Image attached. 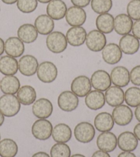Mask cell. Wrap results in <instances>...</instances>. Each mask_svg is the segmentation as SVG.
<instances>
[{"instance_id": "6da1fadb", "label": "cell", "mask_w": 140, "mask_h": 157, "mask_svg": "<svg viewBox=\"0 0 140 157\" xmlns=\"http://www.w3.org/2000/svg\"><path fill=\"white\" fill-rule=\"evenodd\" d=\"M20 109L21 103L15 94H4L0 97V112L4 117H15Z\"/></svg>"}, {"instance_id": "7a4b0ae2", "label": "cell", "mask_w": 140, "mask_h": 157, "mask_svg": "<svg viewBox=\"0 0 140 157\" xmlns=\"http://www.w3.org/2000/svg\"><path fill=\"white\" fill-rule=\"evenodd\" d=\"M46 46L50 52L54 54L63 52L68 48L66 36L59 31H53L47 36Z\"/></svg>"}, {"instance_id": "3957f363", "label": "cell", "mask_w": 140, "mask_h": 157, "mask_svg": "<svg viewBox=\"0 0 140 157\" xmlns=\"http://www.w3.org/2000/svg\"><path fill=\"white\" fill-rule=\"evenodd\" d=\"M53 126L50 121L44 119L36 120L32 126V134L39 141H46L52 136Z\"/></svg>"}, {"instance_id": "277c9868", "label": "cell", "mask_w": 140, "mask_h": 157, "mask_svg": "<svg viewBox=\"0 0 140 157\" xmlns=\"http://www.w3.org/2000/svg\"><path fill=\"white\" fill-rule=\"evenodd\" d=\"M36 75L41 82L50 83L54 82L57 78L58 69L51 61H43L39 64Z\"/></svg>"}, {"instance_id": "5b68a950", "label": "cell", "mask_w": 140, "mask_h": 157, "mask_svg": "<svg viewBox=\"0 0 140 157\" xmlns=\"http://www.w3.org/2000/svg\"><path fill=\"white\" fill-rule=\"evenodd\" d=\"M74 136L78 142L88 144L94 139L96 130L94 125L88 122L78 123L74 128Z\"/></svg>"}, {"instance_id": "8992f818", "label": "cell", "mask_w": 140, "mask_h": 157, "mask_svg": "<svg viewBox=\"0 0 140 157\" xmlns=\"http://www.w3.org/2000/svg\"><path fill=\"white\" fill-rule=\"evenodd\" d=\"M85 44L87 48L92 52L102 51L106 45V36L98 30H92L87 35Z\"/></svg>"}, {"instance_id": "52a82bcc", "label": "cell", "mask_w": 140, "mask_h": 157, "mask_svg": "<svg viewBox=\"0 0 140 157\" xmlns=\"http://www.w3.org/2000/svg\"><path fill=\"white\" fill-rule=\"evenodd\" d=\"M58 105L61 110L69 113L75 110L79 104V99L74 92L65 90L61 92L58 97Z\"/></svg>"}, {"instance_id": "ba28073f", "label": "cell", "mask_w": 140, "mask_h": 157, "mask_svg": "<svg viewBox=\"0 0 140 157\" xmlns=\"http://www.w3.org/2000/svg\"><path fill=\"white\" fill-rule=\"evenodd\" d=\"M39 66L37 59L31 55H24L18 61L19 71L21 75L26 77L35 75Z\"/></svg>"}, {"instance_id": "9c48e42d", "label": "cell", "mask_w": 140, "mask_h": 157, "mask_svg": "<svg viewBox=\"0 0 140 157\" xmlns=\"http://www.w3.org/2000/svg\"><path fill=\"white\" fill-rule=\"evenodd\" d=\"M112 117L117 125L125 126L132 121L133 113L129 106L122 104L115 107L112 112Z\"/></svg>"}, {"instance_id": "30bf717a", "label": "cell", "mask_w": 140, "mask_h": 157, "mask_svg": "<svg viewBox=\"0 0 140 157\" xmlns=\"http://www.w3.org/2000/svg\"><path fill=\"white\" fill-rule=\"evenodd\" d=\"M90 78L85 75H80L74 78L71 83V91L79 97H85L91 91Z\"/></svg>"}, {"instance_id": "8fae6325", "label": "cell", "mask_w": 140, "mask_h": 157, "mask_svg": "<svg viewBox=\"0 0 140 157\" xmlns=\"http://www.w3.org/2000/svg\"><path fill=\"white\" fill-rule=\"evenodd\" d=\"M65 17L70 26H82L87 20V13L83 8L73 6L67 10Z\"/></svg>"}, {"instance_id": "7c38bea8", "label": "cell", "mask_w": 140, "mask_h": 157, "mask_svg": "<svg viewBox=\"0 0 140 157\" xmlns=\"http://www.w3.org/2000/svg\"><path fill=\"white\" fill-rule=\"evenodd\" d=\"M91 83L93 88L101 92L106 91L111 86V77L107 72L103 70H98L92 74Z\"/></svg>"}, {"instance_id": "4fadbf2b", "label": "cell", "mask_w": 140, "mask_h": 157, "mask_svg": "<svg viewBox=\"0 0 140 157\" xmlns=\"http://www.w3.org/2000/svg\"><path fill=\"white\" fill-rule=\"evenodd\" d=\"M32 111L34 115L38 119H47L53 113V105L49 99L41 98L33 103Z\"/></svg>"}, {"instance_id": "5bb4252c", "label": "cell", "mask_w": 140, "mask_h": 157, "mask_svg": "<svg viewBox=\"0 0 140 157\" xmlns=\"http://www.w3.org/2000/svg\"><path fill=\"white\" fill-rule=\"evenodd\" d=\"M102 57L105 63L109 65H115L122 59V52L118 45L110 43L106 44L102 50Z\"/></svg>"}, {"instance_id": "9a60e30c", "label": "cell", "mask_w": 140, "mask_h": 157, "mask_svg": "<svg viewBox=\"0 0 140 157\" xmlns=\"http://www.w3.org/2000/svg\"><path fill=\"white\" fill-rule=\"evenodd\" d=\"M117 146L123 152H133L138 145V140L133 132H123L117 139Z\"/></svg>"}, {"instance_id": "2e32d148", "label": "cell", "mask_w": 140, "mask_h": 157, "mask_svg": "<svg viewBox=\"0 0 140 157\" xmlns=\"http://www.w3.org/2000/svg\"><path fill=\"white\" fill-rule=\"evenodd\" d=\"M96 144L100 150L111 152L116 150L117 145V137L111 132H102L98 136Z\"/></svg>"}, {"instance_id": "e0dca14e", "label": "cell", "mask_w": 140, "mask_h": 157, "mask_svg": "<svg viewBox=\"0 0 140 157\" xmlns=\"http://www.w3.org/2000/svg\"><path fill=\"white\" fill-rule=\"evenodd\" d=\"M111 83L114 86L124 88L130 82V72L124 66H116L112 69L110 74Z\"/></svg>"}, {"instance_id": "ac0fdd59", "label": "cell", "mask_w": 140, "mask_h": 157, "mask_svg": "<svg viewBox=\"0 0 140 157\" xmlns=\"http://www.w3.org/2000/svg\"><path fill=\"white\" fill-rule=\"evenodd\" d=\"M86 30L82 26L71 27L66 33V39L70 46L78 47L85 43L87 38Z\"/></svg>"}, {"instance_id": "d6986e66", "label": "cell", "mask_w": 140, "mask_h": 157, "mask_svg": "<svg viewBox=\"0 0 140 157\" xmlns=\"http://www.w3.org/2000/svg\"><path fill=\"white\" fill-rule=\"evenodd\" d=\"M4 50L8 56L14 58L20 57L25 51L24 43L18 37H10L5 41Z\"/></svg>"}, {"instance_id": "ffe728a7", "label": "cell", "mask_w": 140, "mask_h": 157, "mask_svg": "<svg viewBox=\"0 0 140 157\" xmlns=\"http://www.w3.org/2000/svg\"><path fill=\"white\" fill-rule=\"evenodd\" d=\"M133 19L127 14L121 13L114 18V30L117 35L124 36L132 31Z\"/></svg>"}, {"instance_id": "44dd1931", "label": "cell", "mask_w": 140, "mask_h": 157, "mask_svg": "<svg viewBox=\"0 0 140 157\" xmlns=\"http://www.w3.org/2000/svg\"><path fill=\"white\" fill-rule=\"evenodd\" d=\"M118 46L122 53L128 55H133L139 51L140 43L139 39L135 36L128 34L120 38Z\"/></svg>"}, {"instance_id": "7402d4cb", "label": "cell", "mask_w": 140, "mask_h": 157, "mask_svg": "<svg viewBox=\"0 0 140 157\" xmlns=\"http://www.w3.org/2000/svg\"><path fill=\"white\" fill-rule=\"evenodd\" d=\"M68 8L63 0H52L46 7L47 15L53 20H61L65 17Z\"/></svg>"}, {"instance_id": "603a6c76", "label": "cell", "mask_w": 140, "mask_h": 157, "mask_svg": "<svg viewBox=\"0 0 140 157\" xmlns=\"http://www.w3.org/2000/svg\"><path fill=\"white\" fill-rule=\"evenodd\" d=\"M105 100L109 105L116 107L124 101V92L122 88L116 86H111L105 91Z\"/></svg>"}, {"instance_id": "cb8c5ba5", "label": "cell", "mask_w": 140, "mask_h": 157, "mask_svg": "<svg viewBox=\"0 0 140 157\" xmlns=\"http://www.w3.org/2000/svg\"><path fill=\"white\" fill-rule=\"evenodd\" d=\"M85 101L87 107L90 110H100L105 105L106 100L105 94L101 91L94 90L87 94Z\"/></svg>"}, {"instance_id": "d4e9b609", "label": "cell", "mask_w": 140, "mask_h": 157, "mask_svg": "<svg viewBox=\"0 0 140 157\" xmlns=\"http://www.w3.org/2000/svg\"><path fill=\"white\" fill-rule=\"evenodd\" d=\"M54 20L47 15H40L35 19V25L39 34L48 35L54 29Z\"/></svg>"}, {"instance_id": "484cf974", "label": "cell", "mask_w": 140, "mask_h": 157, "mask_svg": "<svg viewBox=\"0 0 140 157\" xmlns=\"http://www.w3.org/2000/svg\"><path fill=\"white\" fill-rule=\"evenodd\" d=\"M39 33L35 26L31 24H24L17 30L18 37L25 44H32L38 38Z\"/></svg>"}, {"instance_id": "4316f807", "label": "cell", "mask_w": 140, "mask_h": 157, "mask_svg": "<svg viewBox=\"0 0 140 157\" xmlns=\"http://www.w3.org/2000/svg\"><path fill=\"white\" fill-rule=\"evenodd\" d=\"M114 123L111 114L106 112L98 114L94 119L95 128L101 132H110L114 127Z\"/></svg>"}, {"instance_id": "83f0119b", "label": "cell", "mask_w": 140, "mask_h": 157, "mask_svg": "<svg viewBox=\"0 0 140 157\" xmlns=\"http://www.w3.org/2000/svg\"><path fill=\"white\" fill-rule=\"evenodd\" d=\"M72 132L69 126L65 123H59L53 128L52 136L54 141L61 144H66L72 139Z\"/></svg>"}, {"instance_id": "f1b7e54d", "label": "cell", "mask_w": 140, "mask_h": 157, "mask_svg": "<svg viewBox=\"0 0 140 157\" xmlns=\"http://www.w3.org/2000/svg\"><path fill=\"white\" fill-rule=\"evenodd\" d=\"M20 88V81L14 75L4 77L0 82V89L4 94H15Z\"/></svg>"}, {"instance_id": "f546056e", "label": "cell", "mask_w": 140, "mask_h": 157, "mask_svg": "<svg viewBox=\"0 0 140 157\" xmlns=\"http://www.w3.org/2000/svg\"><path fill=\"white\" fill-rule=\"evenodd\" d=\"M96 26L104 34H110L114 30V17L111 14L104 13L99 15L96 19Z\"/></svg>"}, {"instance_id": "4dcf8cb0", "label": "cell", "mask_w": 140, "mask_h": 157, "mask_svg": "<svg viewBox=\"0 0 140 157\" xmlns=\"http://www.w3.org/2000/svg\"><path fill=\"white\" fill-rule=\"evenodd\" d=\"M19 70L16 58L6 55L0 58V72L5 76L15 75Z\"/></svg>"}, {"instance_id": "1f68e13d", "label": "cell", "mask_w": 140, "mask_h": 157, "mask_svg": "<svg viewBox=\"0 0 140 157\" xmlns=\"http://www.w3.org/2000/svg\"><path fill=\"white\" fill-rule=\"evenodd\" d=\"M17 97L21 104L30 105L34 103L36 99V92L31 86H21L17 93Z\"/></svg>"}, {"instance_id": "d6a6232c", "label": "cell", "mask_w": 140, "mask_h": 157, "mask_svg": "<svg viewBox=\"0 0 140 157\" xmlns=\"http://www.w3.org/2000/svg\"><path fill=\"white\" fill-rule=\"evenodd\" d=\"M17 153V144L13 139H4L0 141V156L15 157Z\"/></svg>"}, {"instance_id": "836d02e7", "label": "cell", "mask_w": 140, "mask_h": 157, "mask_svg": "<svg viewBox=\"0 0 140 157\" xmlns=\"http://www.w3.org/2000/svg\"><path fill=\"white\" fill-rule=\"evenodd\" d=\"M124 101L129 107L136 108L140 105V88L136 86L128 88L124 93Z\"/></svg>"}, {"instance_id": "e575fe53", "label": "cell", "mask_w": 140, "mask_h": 157, "mask_svg": "<svg viewBox=\"0 0 140 157\" xmlns=\"http://www.w3.org/2000/svg\"><path fill=\"white\" fill-rule=\"evenodd\" d=\"M92 10L98 15L108 13L113 7L112 0H91Z\"/></svg>"}, {"instance_id": "d590c367", "label": "cell", "mask_w": 140, "mask_h": 157, "mask_svg": "<svg viewBox=\"0 0 140 157\" xmlns=\"http://www.w3.org/2000/svg\"><path fill=\"white\" fill-rule=\"evenodd\" d=\"M71 149L66 144L57 143L50 150V157H70Z\"/></svg>"}, {"instance_id": "8d00e7d4", "label": "cell", "mask_w": 140, "mask_h": 157, "mask_svg": "<svg viewBox=\"0 0 140 157\" xmlns=\"http://www.w3.org/2000/svg\"><path fill=\"white\" fill-rule=\"evenodd\" d=\"M17 6L21 13L29 14L33 13L38 6L37 0H18Z\"/></svg>"}, {"instance_id": "74e56055", "label": "cell", "mask_w": 140, "mask_h": 157, "mask_svg": "<svg viewBox=\"0 0 140 157\" xmlns=\"http://www.w3.org/2000/svg\"><path fill=\"white\" fill-rule=\"evenodd\" d=\"M127 15L133 20L140 19V0H131L127 6Z\"/></svg>"}, {"instance_id": "f35d334b", "label": "cell", "mask_w": 140, "mask_h": 157, "mask_svg": "<svg viewBox=\"0 0 140 157\" xmlns=\"http://www.w3.org/2000/svg\"><path fill=\"white\" fill-rule=\"evenodd\" d=\"M130 81L133 85L140 86V65L136 66L130 72Z\"/></svg>"}, {"instance_id": "ab89813d", "label": "cell", "mask_w": 140, "mask_h": 157, "mask_svg": "<svg viewBox=\"0 0 140 157\" xmlns=\"http://www.w3.org/2000/svg\"><path fill=\"white\" fill-rule=\"evenodd\" d=\"M133 35L140 40V19L137 20L133 23L132 28Z\"/></svg>"}, {"instance_id": "60d3db41", "label": "cell", "mask_w": 140, "mask_h": 157, "mask_svg": "<svg viewBox=\"0 0 140 157\" xmlns=\"http://www.w3.org/2000/svg\"><path fill=\"white\" fill-rule=\"evenodd\" d=\"M70 1L74 6L82 8L87 7L91 3V0H70Z\"/></svg>"}, {"instance_id": "b9f144b4", "label": "cell", "mask_w": 140, "mask_h": 157, "mask_svg": "<svg viewBox=\"0 0 140 157\" xmlns=\"http://www.w3.org/2000/svg\"><path fill=\"white\" fill-rule=\"evenodd\" d=\"M91 157H111V156L109 155L108 152L102 150H98L92 155Z\"/></svg>"}, {"instance_id": "7bdbcfd3", "label": "cell", "mask_w": 140, "mask_h": 157, "mask_svg": "<svg viewBox=\"0 0 140 157\" xmlns=\"http://www.w3.org/2000/svg\"><path fill=\"white\" fill-rule=\"evenodd\" d=\"M133 134H135L136 138L140 141V123H138L133 129Z\"/></svg>"}, {"instance_id": "ee69618b", "label": "cell", "mask_w": 140, "mask_h": 157, "mask_svg": "<svg viewBox=\"0 0 140 157\" xmlns=\"http://www.w3.org/2000/svg\"><path fill=\"white\" fill-rule=\"evenodd\" d=\"M117 157H137L135 155L131 152H123L120 153Z\"/></svg>"}, {"instance_id": "f6af8a7d", "label": "cell", "mask_w": 140, "mask_h": 157, "mask_svg": "<svg viewBox=\"0 0 140 157\" xmlns=\"http://www.w3.org/2000/svg\"><path fill=\"white\" fill-rule=\"evenodd\" d=\"M32 157H50L48 154L45 152H38L33 155Z\"/></svg>"}, {"instance_id": "bcb514c9", "label": "cell", "mask_w": 140, "mask_h": 157, "mask_svg": "<svg viewBox=\"0 0 140 157\" xmlns=\"http://www.w3.org/2000/svg\"><path fill=\"white\" fill-rule=\"evenodd\" d=\"M135 117L136 119L140 122V105L137 106L135 110Z\"/></svg>"}, {"instance_id": "7dc6e473", "label": "cell", "mask_w": 140, "mask_h": 157, "mask_svg": "<svg viewBox=\"0 0 140 157\" xmlns=\"http://www.w3.org/2000/svg\"><path fill=\"white\" fill-rule=\"evenodd\" d=\"M4 45H5L4 41L3 40L1 37H0V56L3 55V53H4L5 51Z\"/></svg>"}, {"instance_id": "c3c4849f", "label": "cell", "mask_w": 140, "mask_h": 157, "mask_svg": "<svg viewBox=\"0 0 140 157\" xmlns=\"http://www.w3.org/2000/svg\"><path fill=\"white\" fill-rule=\"evenodd\" d=\"M18 0H2V2L7 5H13L17 2Z\"/></svg>"}, {"instance_id": "681fc988", "label": "cell", "mask_w": 140, "mask_h": 157, "mask_svg": "<svg viewBox=\"0 0 140 157\" xmlns=\"http://www.w3.org/2000/svg\"><path fill=\"white\" fill-rule=\"evenodd\" d=\"M4 114H3L1 112H0V127L3 125V123L4 122Z\"/></svg>"}, {"instance_id": "f907efd6", "label": "cell", "mask_w": 140, "mask_h": 157, "mask_svg": "<svg viewBox=\"0 0 140 157\" xmlns=\"http://www.w3.org/2000/svg\"><path fill=\"white\" fill-rule=\"evenodd\" d=\"M39 2L41 3V4H48L52 0H37Z\"/></svg>"}, {"instance_id": "816d5d0a", "label": "cell", "mask_w": 140, "mask_h": 157, "mask_svg": "<svg viewBox=\"0 0 140 157\" xmlns=\"http://www.w3.org/2000/svg\"><path fill=\"white\" fill-rule=\"evenodd\" d=\"M70 157H86V156L83 155H80V154H76V155H72Z\"/></svg>"}, {"instance_id": "f5cc1de1", "label": "cell", "mask_w": 140, "mask_h": 157, "mask_svg": "<svg viewBox=\"0 0 140 157\" xmlns=\"http://www.w3.org/2000/svg\"><path fill=\"white\" fill-rule=\"evenodd\" d=\"M0 139H1V135H0Z\"/></svg>"}, {"instance_id": "db71d44e", "label": "cell", "mask_w": 140, "mask_h": 157, "mask_svg": "<svg viewBox=\"0 0 140 157\" xmlns=\"http://www.w3.org/2000/svg\"><path fill=\"white\" fill-rule=\"evenodd\" d=\"M0 11H1V8H0Z\"/></svg>"}, {"instance_id": "11a10c76", "label": "cell", "mask_w": 140, "mask_h": 157, "mask_svg": "<svg viewBox=\"0 0 140 157\" xmlns=\"http://www.w3.org/2000/svg\"><path fill=\"white\" fill-rule=\"evenodd\" d=\"M0 82H1V80H0Z\"/></svg>"}]
</instances>
